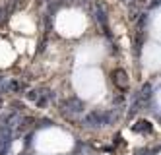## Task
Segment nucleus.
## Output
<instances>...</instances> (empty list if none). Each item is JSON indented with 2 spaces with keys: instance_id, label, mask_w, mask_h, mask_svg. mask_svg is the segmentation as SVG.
Segmentation results:
<instances>
[{
  "instance_id": "nucleus-1",
  "label": "nucleus",
  "mask_w": 161,
  "mask_h": 155,
  "mask_svg": "<svg viewBox=\"0 0 161 155\" xmlns=\"http://www.w3.org/2000/svg\"><path fill=\"white\" fill-rule=\"evenodd\" d=\"M114 118H117L114 111H91L89 114H86L82 124L86 128H103V126H109Z\"/></svg>"
},
{
  "instance_id": "nucleus-2",
  "label": "nucleus",
  "mask_w": 161,
  "mask_h": 155,
  "mask_svg": "<svg viewBox=\"0 0 161 155\" xmlns=\"http://www.w3.org/2000/svg\"><path fill=\"white\" fill-rule=\"evenodd\" d=\"M25 95H27V99H29L31 103H35V105L39 107V109L47 107V105H49V101H51V99H54V93H53L51 89H47V87L31 89V91H27Z\"/></svg>"
},
{
  "instance_id": "nucleus-3",
  "label": "nucleus",
  "mask_w": 161,
  "mask_h": 155,
  "mask_svg": "<svg viewBox=\"0 0 161 155\" xmlns=\"http://www.w3.org/2000/svg\"><path fill=\"white\" fill-rule=\"evenodd\" d=\"M60 111L66 116H76L80 113H84V101L78 97H68L60 101Z\"/></svg>"
},
{
  "instance_id": "nucleus-4",
  "label": "nucleus",
  "mask_w": 161,
  "mask_h": 155,
  "mask_svg": "<svg viewBox=\"0 0 161 155\" xmlns=\"http://www.w3.org/2000/svg\"><path fill=\"white\" fill-rule=\"evenodd\" d=\"M93 16H95V21H97V25L101 27V31L105 33L107 37H111L109 19H107V10H105V6H103L101 2H95V6H93Z\"/></svg>"
},
{
  "instance_id": "nucleus-5",
  "label": "nucleus",
  "mask_w": 161,
  "mask_h": 155,
  "mask_svg": "<svg viewBox=\"0 0 161 155\" xmlns=\"http://www.w3.org/2000/svg\"><path fill=\"white\" fill-rule=\"evenodd\" d=\"M111 80H113V83H114V86H117L120 91H126V89H128V86H130L128 74H126L122 68H117V70H113V74H111Z\"/></svg>"
},
{
  "instance_id": "nucleus-6",
  "label": "nucleus",
  "mask_w": 161,
  "mask_h": 155,
  "mask_svg": "<svg viewBox=\"0 0 161 155\" xmlns=\"http://www.w3.org/2000/svg\"><path fill=\"white\" fill-rule=\"evenodd\" d=\"M132 128H134V132H140V134H152L153 132V124L149 120H138Z\"/></svg>"
},
{
  "instance_id": "nucleus-7",
  "label": "nucleus",
  "mask_w": 161,
  "mask_h": 155,
  "mask_svg": "<svg viewBox=\"0 0 161 155\" xmlns=\"http://www.w3.org/2000/svg\"><path fill=\"white\" fill-rule=\"evenodd\" d=\"M25 89V83L18 80V78H12V80H8V93H21Z\"/></svg>"
},
{
  "instance_id": "nucleus-8",
  "label": "nucleus",
  "mask_w": 161,
  "mask_h": 155,
  "mask_svg": "<svg viewBox=\"0 0 161 155\" xmlns=\"http://www.w3.org/2000/svg\"><path fill=\"white\" fill-rule=\"evenodd\" d=\"M152 91H153L152 83H144L142 89H140V93H138V99H140L144 105H146V103H149V99H152Z\"/></svg>"
},
{
  "instance_id": "nucleus-9",
  "label": "nucleus",
  "mask_w": 161,
  "mask_h": 155,
  "mask_svg": "<svg viewBox=\"0 0 161 155\" xmlns=\"http://www.w3.org/2000/svg\"><path fill=\"white\" fill-rule=\"evenodd\" d=\"M24 4H25V0H6L4 10H6V14L10 16V14H14V12H16L18 8H21Z\"/></svg>"
},
{
  "instance_id": "nucleus-10",
  "label": "nucleus",
  "mask_w": 161,
  "mask_h": 155,
  "mask_svg": "<svg viewBox=\"0 0 161 155\" xmlns=\"http://www.w3.org/2000/svg\"><path fill=\"white\" fill-rule=\"evenodd\" d=\"M33 122H35V118H33V116H24V118H19L16 130H18V132H25V130H27Z\"/></svg>"
},
{
  "instance_id": "nucleus-11",
  "label": "nucleus",
  "mask_w": 161,
  "mask_h": 155,
  "mask_svg": "<svg viewBox=\"0 0 161 155\" xmlns=\"http://www.w3.org/2000/svg\"><path fill=\"white\" fill-rule=\"evenodd\" d=\"M149 2H152V0H134L132 4H138V6H140V8H144V6H147Z\"/></svg>"
},
{
  "instance_id": "nucleus-12",
  "label": "nucleus",
  "mask_w": 161,
  "mask_h": 155,
  "mask_svg": "<svg viewBox=\"0 0 161 155\" xmlns=\"http://www.w3.org/2000/svg\"><path fill=\"white\" fill-rule=\"evenodd\" d=\"M120 2H122V4H126V6H130V4L134 2V0H120Z\"/></svg>"
},
{
  "instance_id": "nucleus-13",
  "label": "nucleus",
  "mask_w": 161,
  "mask_h": 155,
  "mask_svg": "<svg viewBox=\"0 0 161 155\" xmlns=\"http://www.w3.org/2000/svg\"><path fill=\"white\" fill-rule=\"evenodd\" d=\"M2 105H4V101H2V97H0V109H2Z\"/></svg>"
},
{
  "instance_id": "nucleus-14",
  "label": "nucleus",
  "mask_w": 161,
  "mask_h": 155,
  "mask_svg": "<svg viewBox=\"0 0 161 155\" xmlns=\"http://www.w3.org/2000/svg\"><path fill=\"white\" fill-rule=\"evenodd\" d=\"M159 120H161V118H159Z\"/></svg>"
}]
</instances>
